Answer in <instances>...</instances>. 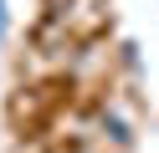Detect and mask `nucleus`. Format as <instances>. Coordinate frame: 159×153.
<instances>
[{
	"label": "nucleus",
	"mask_w": 159,
	"mask_h": 153,
	"mask_svg": "<svg viewBox=\"0 0 159 153\" xmlns=\"http://www.w3.org/2000/svg\"><path fill=\"white\" fill-rule=\"evenodd\" d=\"M5 31H11V15H5V0H0V41H5Z\"/></svg>",
	"instance_id": "obj_2"
},
{
	"label": "nucleus",
	"mask_w": 159,
	"mask_h": 153,
	"mask_svg": "<svg viewBox=\"0 0 159 153\" xmlns=\"http://www.w3.org/2000/svg\"><path fill=\"white\" fill-rule=\"evenodd\" d=\"M103 128H108V133H113V138H118V143H128V128H123V117H103Z\"/></svg>",
	"instance_id": "obj_1"
}]
</instances>
